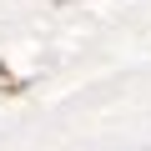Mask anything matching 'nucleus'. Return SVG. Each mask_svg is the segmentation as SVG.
Listing matches in <instances>:
<instances>
[{
    "label": "nucleus",
    "mask_w": 151,
    "mask_h": 151,
    "mask_svg": "<svg viewBox=\"0 0 151 151\" xmlns=\"http://www.w3.org/2000/svg\"><path fill=\"white\" fill-rule=\"evenodd\" d=\"M0 86H10V91H20V81H10V76H5V65H0Z\"/></svg>",
    "instance_id": "obj_1"
}]
</instances>
